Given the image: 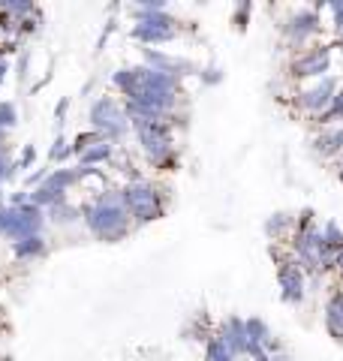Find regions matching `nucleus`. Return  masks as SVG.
Returning <instances> with one entry per match:
<instances>
[{
  "mask_svg": "<svg viewBox=\"0 0 343 361\" xmlns=\"http://www.w3.org/2000/svg\"><path fill=\"white\" fill-rule=\"evenodd\" d=\"M90 118H94L97 133H102L106 139H118V135L127 133V111H124L114 99H100V103L90 109Z\"/></svg>",
  "mask_w": 343,
  "mask_h": 361,
  "instance_id": "0eeeda50",
  "label": "nucleus"
},
{
  "mask_svg": "<svg viewBox=\"0 0 343 361\" xmlns=\"http://www.w3.org/2000/svg\"><path fill=\"white\" fill-rule=\"evenodd\" d=\"M311 148L323 160H337L343 157V123H331V127H319L311 139Z\"/></svg>",
  "mask_w": 343,
  "mask_h": 361,
  "instance_id": "6e6552de",
  "label": "nucleus"
},
{
  "mask_svg": "<svg viewBox=\"0 0 343 361\" xmlns=\"http://www.w3.org/2000/svg\"><path fill=\"white\" fill-rule=\"evenodd\" d=\"M205 82H208V85H217V82H220V70H217V66L205 70Z\"/></svg>",
  "mask_w": 343,
  "mask_h": 361,
  "instance_id": "a211bd4d",
  "label": "nucleus"
},
{
  "mask_svg": "<svg viewBox=\"0 0 343 361\" xmlns=\"http://www.w3.org/2000/svg\"><path fill=\"white\" fill-rule=\"evenodd\" d=\"M283 30V39L289 49H307V42L313 37H319V30H323V18H319L316 9H299V13H292L286 18V25L280 27Z\"/></svg>",
  "mask_w": 343,
  "mask_h": 361,
  "instance_id": "423d86ee",
  "label": "nucleus"
},
{
  "mask_svg": "<svg viewBox=\"0 0 343 361\" xmlns=\"http://www.w3.org/2000/svg\"><path fill=\"white\" fill-rule=\"evenodd\" d=\"M85 214H88V226L100 235V238H121V235H127L130 211L124 205L121 196H114V193L100 196Z\"/></svg>",
  "mask_w": 343,
  "mask_h": 361,
  "instance_id": "f257e3e1",
  "label": "nucleus"
},
{
  "mask_svg": "<svg viewBox=\"0 0 343 361\" xmlns=\"http://www.w3.org/2000/svg\"><path fill=\"white\" fill-rule=\"evenodd\" d=\"M271 259L274 265H277V286H280V298L286 304H292V307H299L307 295V274L304 268L299 265V259L289 253V247H271Z\"/></svg>",
  "mask_w": 343,
  "mask_h": 361,
  "instance_id": "f03ea898",
  "label": "nucleus"
},
{
  "mask_svg": "<svg viewBox=\"0 0 343 361\" xmlns=\"http://www.w3.org/2000/svg\"><path fill=\"white\" fill-rule=\"evenodd\" d=\"M319 229H323V238H325L328 247H335V250H343V229H340L335 220H325L323 226H319Z\"/></svg>",
  "mask_w": 343,
  "mask_h": 361,
  "instance_id": "ddd939ff",
  "label": "nucleus"
},
{
  "mask_svg": "<svg viewBox=\"0 0 343 361\" xmlns=\"http://www.w3.org/2000/svg\"><path fill=\"white\" fill-rule=\"evenodd\" d=\"M217 337L226 343V349L232 353L235 358H247V343H250V337H247V325L244 319H238V316H229V319L217 329Z\"/></svg>",
  "mask_w": 343,
  "mask_h": 361,
  "instance_id": "1a4fd4ad",
  "label": "nucleus"
},
{
  "mask_svg": "<svg viewBox=\"0 0 343 361\" xmlns=\"http://www.w3.org/2000/svg\"><path fill=\"white\" fill-rule=\"evenodd\" d=\"M337 78L335 75H325V78H319V82H313L311 87H299L295 90V109L304 111V115H313L319 118L323 111L331 109V103H335V97H337Z\"/></svg>",
  "mask_w": 343,
  "mask_h": 361,
  "instance_id": "39448f33",
  "label": "nucleus"
},
{
  "mask_svg": "<svg viewBox=\"0 0 343 361\" xmlns=\"http://www.w3.org/2000/svg\"><path fill=\"white\" fill-rule=\"evenodd\" d=\"M205 361H238L232 353L226 349V343L217 337V331H214V337L208 343H205Z\"/></svg>",
  "mask_w": 343,
  "mask_h": 361,
  "instance_id": "f8f14e48",
  "label": "nucleus"
},
{
  "mask_svg": "<svg viewBox=\"0 0 343 361\" xmlns=\"http://www.w3.org/2000/svg\"><path fill=\"white\" fill-rule=\"evenodd\" d=\"M250 13H253V6H250V4H241V6H238V9H235V25H238V27H244V18H247Z\"/></svg>",
  "mask_w": 343,
  "mask_h": 361,
  "instance_id": "f3484780",
  "label": "nucleus"
},
{
  "mask_svg": "<svg viewBox=\"0 0 343 361\" xmlns=\"http://www.w3.org/2000/svg\"><path fill=\"white\" fill-rule=\"evenodd\" d=\"M109 157H112V145L109 142H97L82 154V160L85 163H102V160H109Z\"/></svg>",
  "mask_w": 343,
  "mask_h": 361,
  "instance_id": "4468645a",
  "label": "nucleus"
},
{
  "mask_svg": "<svg viewBox=\"0 0 343 361\" xmlns=\"http://www.w3.org/2000/svg\"><path fill=\"white\" fill-rule=\"evenodd\" d=\"M121 199H124V205H127L130 217H136L139 223H151L163 214V196H160L157 187L148 184V180H136V184H130L121 193Z\"/></svg>",
  "mask_w": 343,
  "mask_h": 361,
  "instance_id": "7ed1b4c3",
  "label": "nucleus"
},
{
  "mask_svg": "<svg viewBox=\"0 0 343 361\" xmlns=\"http://www.w3.org/2000/svg\"><path fill=\"white\" fill-rule=\"evenodd\" d=\"M16 250H18V256H33V253H42V241L37 238V235H30V238H25V241H21V244L16 247Z\"/></svg>",
  "mask_w": 343,
  "mask_h": 361,
  "instance_id": "2eb2a0df",
  "label": "nucleus"
},
{
  "mask_svg": "<svg viewBox=\"0 0 343 361\" xmlns=\"http://www.w3.org/2000/svg\"><path fill=\"white\" fill-rule=\"evenodd\" d=\"M328 115H331V121H343V87L337 90V97H335V103H331Z\"/></svg>",
  "mask_w": 343,
  "mask_h": 361,
  "instance_id": "dca6fc26",
  "label": "nucleus"
},
{
  "mask_svg": "<svg viewBox=\"0 0 343 361\" xmlns=\"http://www.w3.org/2000/svg\"><path fill=\"white\" fill-rule=\"evenodd\" d=\"M335 271L340 274V280H343V250H337V262H335Z\"/></svg>",
  "mask_w": 343,
  "mask_h": 361,
  "instance_id": "6ab92c4d",
  "label": "nucleus"
},
{
  "mask_svg": "<svg viewBox=\"0 0 343 361\" xmlns=\"http://www.w3.org/2000/svg\"><path fill=\"white\" fill-rule=\"evenodd\" d=\"M331 49L335 45H325V42L307 45L304 51H299L289 61V78L292 82H304V78H316L319 82V78H325L331 66Z\"/></svg>",
  "mask_w": 343,
  "mask_h": 361,
  "instance_id": "20e7f679",
  "label": "nucleus"
},
{
  "mask_svg": "<svg viewBox=\"0 0 343 361\" xmlns=\"http://www.w3.org/2000/svg\"><path fill=\"white\" fill-rule=\"evenodd\" d=\"M268 361H292V358H289V353L283 349V353H277V355H268Z\"/></svg>",
  "mask_w": 343,
  "mask_h": 361,
  "instance_id": "aec40b11",
  "label": "nucleus"
},
{
  "mask_svg": "<svg viewBox=\"0 0 343 361\" xmlns=\"http://www.w3.org/2000/svg\"><path fill=\"white\" fill-rule=\"evenodd\" d=\"M323 322H325L328 337H335V343L343 346V289H335V292H331V295L325 298Z\"/></svg>",
  "mask_w": 343,
  "mask_h": 361,
  "instance_id": "9d476101",
  "label": "nucleus"
},
{
  "mask_svg": "<svg viewBox=\"0 0 343 361\" xmlns=\"http://www.w3.org/2000/svg\"><path fill=\"white\" fill-rule=\"evenodd\" d=\"M295 232V217H289V214H271V217L265 220V235L271 241H289Z\"/></svg>",
  "mask_w": 343,
  "mask_h": 361,
  "instance_id": "9b49d317",
  "label": "nucleus"
},
{
  "mask_svg": "<svg viewBox=\"0 0 343 361\" xmlns=\"http://www.w3.org/2000/svg\"><path fill=\"white\" fill-rule=\"evenodd\" d=\"M337 178L343 180V160H340V169H337Z\"/></svg>",
  "mask_w": 343,
  "mask_h": 361,
  "instance_id": "412c9836",
  "label": "nucleus"
}]
</instances>
